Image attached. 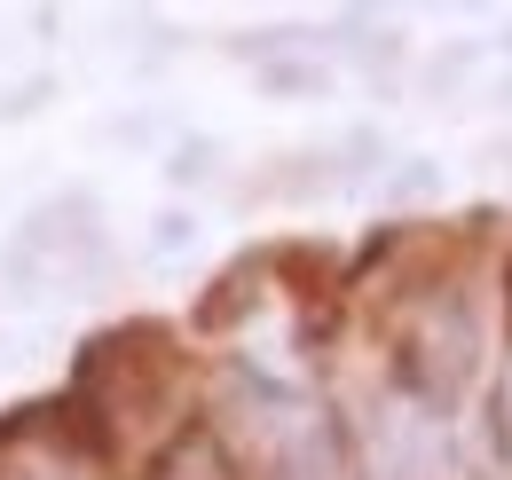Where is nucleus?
<instances>
[{"label":"nucleus","mask_w":512,"mask_h":480,"mask_svg":"<svg viewBox=\"0 0 512 480\" xmlns=\"http://www.w3.org/2000/svg\"><path fill=\"white\" fill-rule=\"evenodd\" d=\"M260 87H268V95H323V87H331V71L284 48V56H268V63H260Z\"/></svg>","instance_id":"7ed1b4c3"},{"label":"nucleus","mask_w":512,"mask_h":480,"mask_svg":"<svg viewBox=\"0 0 512 480\" xmlns=\"http://www.w3.org/2000/svg\"><path fill=\"white\" fill-rule=\"evenodd\" d=\"M276 292V268H268V252H245V260H229L213 284H205V300H197V331H245L260 307Z\"/></svg>","instance_id":"f03ea898"},{"label":"nucleus","mask_w":512,"mask_h":480,"mask_svg":"<svg viewBox=\"0 0 512 480\" xmlns=\"http://www.w3.org/2000/svg\"><path fill=\"white\" fill-rule=\"evenodd\" d=\"M386 189L410 205V197H434V189H442V174H434V158H402V174H386Z\"/></svg>","instance_id":"20e7f679"},{"label":"nucleus","mask_w":512,"mask_h":480,"mask_svg":"<svg viewBox=\"0 0 512 480\" xmlns=\"http://www.w3.org/2000/svg\"><path fill=\"white\" fill-rule=\"evenodd\" d=\"M197 402H205V386L190 370V347L150 315L95 331L64 386L79 449L103 480H142L197 425Z\"/></svg>","instance_id":"f257e3e1"},{"label":"nucleus","mask_w":512,"mask_h":480,"mask_svg":"<svg viewBox=\"0 0 512 480\" xmlns=\"http://www.w3.org/2000/svg\"><path fill=\"white\" fill-rule=\"evenodd\" d=\"M190 237H197L190 213H158V237H150V252H190Z\"/></svg>","instance_id":"39448f33"}]
</instances>
